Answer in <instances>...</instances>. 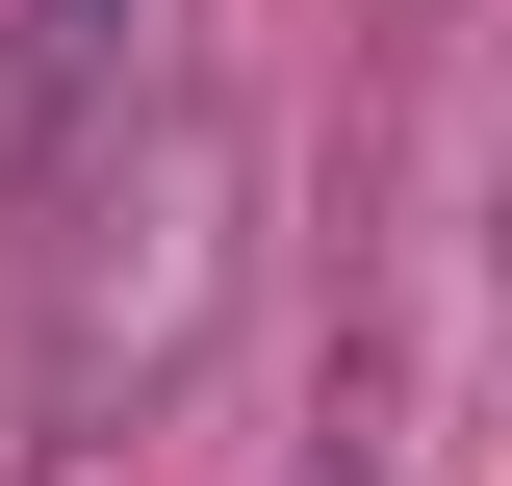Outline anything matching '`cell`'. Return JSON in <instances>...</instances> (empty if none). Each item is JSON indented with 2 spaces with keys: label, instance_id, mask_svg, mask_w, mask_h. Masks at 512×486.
Masks as SVG:
<instances>
[{
  "label": "cell",
  "instance_id": "6da1fadb",
  "mask_svg": "<svg viewBox=\"0 0 512 486\" xmlns=\"http://www.w3.org/2000/svg\"><path fill=\"white\" fill-rule=\"evenodd\" d=\"M231 256H256V103H231V77H154V103L77 154V205H52L26 435H52V461L154 435V410L205 384V333H231Z\"/></svg>",
  "mask_w": 512,
  "mask_h": 486
},
{
  "label": "cell",
  "instance_id": "7a4b0ae2",
  "mask_svg": "<svg viewBox=\"0 0 512 486\" xmlns=\"http://www.w3.org/2000/svg\"><path fill=\"white\" fill-rule=\"evenodd\" d=\"M103 128H128V0H0V205H77Z\"/></svg>",
  "mask_w": 512,
  "mask_h": 486
},
{
  "label": "cell",
  "instance_id": "3957f363",
  "mask_svg": "<svg viewBox=\"0 0 512 486\" xmlns=\"http://www.w3.org/2000/svg\"><path fill=\"white\" fill-rule=\"evenodd\" d=\"M487 256H512V128H487Z\"/></svg>",
  "mask_w": 512,
  "mask_h": 486
}]
</instances>
